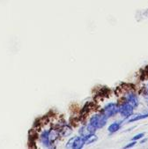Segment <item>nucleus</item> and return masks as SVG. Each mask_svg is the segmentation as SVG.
<instances>
[{
  "instance_id": "obj_1",
  "label": "nucleus",
  "mask_w": 148,
  "mask_h": 149,
  "mask_svg": "<svg viewBox=\"0 0 148 149\" xmlns=\"http://www.w3.org/2000/svg\"><path fill=\"white\" fill-rule=\"evenodd\" d=\"M108 117L102 113V112H99V113H95L90 118H89V123L93 127H94L96 130L98 129H101L103 128L107 122H108Z\"/></svg>"
},
{
  "instance_id": "obj_2",
  "label": "nucleus",
  "mask_w": 148,
  "mask_h": 149,
  "mask_svg": "<svg viewBox=\"0 0 148 149\" xmlns=\"http://www.w3.org/2000/svg\"><path fill=\"white\" fill-rule=\"evenodd\" d=\"M85 140H84V138L81 137V136H76V137H73V138H71L67 143H66V148H69V149H81L84 147L85 146Z\"/></svg>"
},
{
  "instance_id": "obj_3",
  "label": "nucleus",
  "mask_w": 148,
  "mask_h": 149,
  "mask_svg": "<svg viewBox=\"0 0 148 149\" xmlns=\"http://www.w3.org/2000/svg\"><path fill=\"white\" fill-rule=\"evenodd\" d=\"M108 118L112 117L114 116H115L116 114L119 113V105L115 103V102H110L108 104H107L101 111Z\"/></svg>"
},
{
  "instance_id": "obj_4",
  "label": "nucleus",
  "mask_w": 148,
  "mask_h": 149,
  "mask_svg": "<svg viewBox=\"0 0 148 149\" xmlns=\"http://www.w3.org/2000/svg\"><path fill=\"white\" fill-rule=\"evenodd\" d=\"M41 144L46 148H53L55 147L54 144L51 142L49 138V129H46L41 132L40 135L38 136Z\"/></svg>"
},
{
  "instance_id": "obj_5",
  "label": "nucleus",
  "mask_w": 148,
  "mask_h": 149,
  "mask_svg": "<svg viewBox=\"0 0 148 149\" xmlns=\"http://www.w3.org/2000/svg\"><path fill=\"white\" fill-rule=\"evenodd\" d=\"M134 112V108L129 104L128 102H124V103L119 105V114L123 116V117H130L131 116L133 115Z\"/></svg>"
},
{
  "instance_id": "obj_6",
  "label": "nucleus",
  "mask_w": 148,
  "mask_h": 149,
  "mask_svg": "<svg viewBox=\"0 0 148 149\" xmlns=\"http://www.w3.org/2000/svg\"><path fill=\"white\" fill-rule=\"evenodd\" d=\"M124 100L126 102H128L129 104H131L134 109L137 108L139 104V100L138 95L133 93V92H128L125 95H124Z\"/></svg>"
},
{
  "instance_id": "obj_7",
  "label": "nucleus",
  "mask_w": 148,
  "mask_h": 149,
  "mask_svg": "<svg viewBox=\"0 0 148 149\" xmlns=\"http://www.w3.org/2000/svg\"><path fill=\"white\" fill-rule=\"evenodd\" d=\"M96 132V129L94 127H93L89 123L82 125L79 130V135L81 137H85L88 134H91V133H94Z\"/></svg>"
},
{
  "instance_id": "obj_8",
  "label": "nucleus",
  "mask_w": 148,
  "mask_h": 149,
  "mask_svg": "<svg viewBox=\"0 0 148 149\" xmlns=\"http://www.w3.org/2000/svg\"><path fill=\"white\" fill-rule=\"evenodd\" d=\"M59 129V132H60V135L62 138H65V137H68L72 134V128L70 125L68 124H64Z\"/></svg>"
},
{
  "instance_id": "obj_9",
  "label": "nucleus",
  "mask_w": 148,
  "mask_h": 149,
  "mask_svg": "<svg viewBox=\"0 0 148 149\" xmlns=\"http://www.w3.org/2000/svg\"><path fill=\"white\" fill-rule=\"evenodd\" d=\"M84 138V140H85V145H90V144H93L94 142H95L97 139H98V137L94 134V133H91V134H88Z\"/></svg>"
},
{
  "instance_id": "obj_10",
  "label": "nucleus",
  "mask_w": 148,
  "mask_h": 149,
  "mask_svg": "<svg viewBox=\"0 0 148 149\" xmlns=\"http://www.w3.org/2000/svg\"><path fill=\"white\" fill-rule=\"evenodd\" d=\"M121 125H122L121 122H114V123H112V124L108 126V132H110V133L116 132L118 130L120 129Z\"/></svg>"
},
{
  "instance_id": "obj_11",
  "label": "nucleus",
  "mask_w": 148,
  "mask_h": 149,
  "mask_svg": "<svg viewBox=\"0 0 148 149\" xmlns=\"http://www.w3.org/2000/svg\"><path fill=\"white\" fill-rule=\"evenodd\" d=\"M148 117V113L146 114H140V115H138L132 118H130L128 122L129 123H133V122H136V121H138V120H141V119H145V118H147Z\"/></svg>"
},
{
  "instance_id": "obj_12",
  "label": "nucleus",
  "mask_w": 148,
  "mask_h": 149,
  "mask_svg": "<svg viewBox=\"0 0 148 149\" xmlns=\"http://www.w3.org/2000/svg\"><path fill=\"white\" fill-rule=\"evenodd\" d=\"M144 133H139V134H138V135H136V136H134L133 138H132V140H134V141H137V140H138V139H141L143 137H144Z\"/></svg>"
},
{
  "instance_id": "obj_13",
  "label": "nucleus",
  "mask_w": 148,
  "mask_h": 149,
  "mask_svg": "<svg viewBox=\"0 0 148 149\" xmlns=\"http://www.w3.org/2000/svg\"><path fill=\"white\" fill-rule=\"evenodd\" d=\"M136 144H137V142L133 140V141H132L131 143H129L128 145H126V146H124V148L126 149V148H130V147H132V146H135Z\"/></svg>"
},
{
  "instance_id": "obj_14",
  "label": "nucleus",
  "mask_w": 148,
  "mask_h": 149,
  "mask_svg": "<svg viewBox=\"0 0 148 149\" xmlns=\"http://www.w3.org/2000/svg\"><path fill=\"white\" fill-rule=\"evenodd\" d=\"M146 140H147L146 139H142V140H141V143H145V142Z\"/></svg>"
},
{
  "instance_id": "obj_15",
  "label": "nucleus",
  "mask_w": 148,
  "mask_h": 149,
  "mask_svg": "<svg viewBox=\"0 0 148 149\" xmlns=\"http://www.w3.org/2000/svg\"><path fill=\"white\" fill-rule=\"evenodd\" d=\"M147 86H148V83H147Z\"/></svg>"
}]
</instances>
